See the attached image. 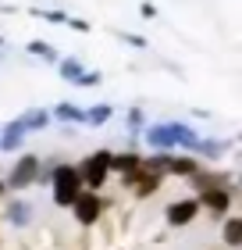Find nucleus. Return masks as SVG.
Returning <instances> with one entry per match:
<instances>
[{
    "instance_id": "f257e3e1",
    "label": "nucleus",
    "mask_w": 242,
    "mask_h": 250,
    "mask_svg": "<svg viewBox=\"0 0 242 250\" xmlns=\"http://www.w3.org/2000/svg\"><path fill=\"white\" fill-rule=\"evenodd\" d=\"M50 186H54V204L57 208H72V200L82 193V179H78V168L72 165H61L57 172L50 175Z\"/></svg>"
},
{
    "instance_id": "f03ea898",
    "label": "nucleus",
    "mask_w": 242,
    "mask_h": 250,
    "mask_svg": "<svg viewBox=\"0 0 242 250\" xmlns=\"http://www.w3.org/2000/svg\"><path fill=\"white\" fill-rule=\"evenodd\" d=\"M72 211H75V222L82 225V229H93L103 218V211H107V200L100 197V189H82L72 200Z\"/></svg>"
},
{
    "instance_id": "7ed1b4c3",
    "label": "nucleus",
    "mask_w": 242,
    "mask_h": 250,
    "mask_svg": "<svg viewBox=\"0 0 242 250\" xmlns=\"http://www.w3.org/2000/svg\"><path fill=\"white\" fill-rule=\"evenodd\" d=\"M111 175V150H96L89 154L82 165H78V179H82V189H100Z\"/></svg>"
},
{
    "instance_id": "20e7f679",
    "label": "nucleus",
    "mask_w": 242,
    "mask_h": 250,
    "mask_svg": "<svg viewBox=\"0 0 242 250\" xmlns=\"http://www.w3.org/2000/svg\"><path fill=\"white\" fill-rule=\"evenodd\" d=\"M232 186H210V189H200V211H206L210 218H224L228 208H232Z\"/></svg>"
},
{
    "instance_id": "39448f33",
    "label": "nucleus",
    "mask_w": 242,
    "mask_h": 250,
    "mask_svg": "<svg viewBox=\"0 0 242 250\" xmlns=\"http://www.w3.org/2000/svg\"><path fill=\"white\" fill-rule=\"evenodd\" d=\"M39 157L36 154H25V157H18V165L11 168V175H7V189H29L32 183H39Z\"/></svg>"
},
{
    "instance_id": "423d86ee",
    "label": "nucleus",
    "mask_w": 242,
    "mask_h": 250,
    "mask_svg": "<svg viewBox=\"0 0 242 250\" xmlns=\"http://www.w3.org/2000/svg\"><path fill=\"white\" fill-rule=\"evenodd\" d=\"M196 214H200V197H189V200H175L171 208L164 211V218L171 229H182V225H192Z\"/></svg>"
},
{
    "instance_id": "0eeeda50",
    "label": "nucleus",
    "mask_w": 242,
    "mask_h": 250,
    "mask_svg": "<svg viewBox=\"0 0 242 250\" xmlns=\"http://www.w3.org/2000/svg\"><path fill=\"white\" fill-rule=\"evenodd\" d=\"M139 161H143V154H135V150H129V154H111V172L121 175V186L132 183V175H135V168H139Z\"/></svg>"
},
{
    "instance_id": "6e6552de",
    "label": "nucleus",
    "mask_w": 242,
    "mask_h": 250,
    "mask_svg": "<svg viewBox=\"0 0 242 250\" xmlns=\"http://www.w3.org/2000/svg\"><path fill=\"white\" fill-rule=\"evenodd\" d=\"M196 168H200L196 157H171V154L164 150V175H192Z\"/></svg>"
},
{
    "instance_id": "1a4fd4ad",
    "label": "nucleus",
    "mask_w": 242,
    "mask_h": 250,
    "mask_svg": "<svg viewBox=\"0 0 242 250\" xmlns=\"http://www.w3.org/2000/svg\"><path fill=\"white\" fill-rule=\"evenodd\" d=\"M221 240H224L228 250H239V247H242V218H239V214H228V218H224Z\"/></svg>"
},
{
    "instance_id": "9d476101",
    "label": "nucleus",
    "mask_w": 242,
    "mask_h": 250,
    "mask_svg": "<svg viewBox=\"0 0 242 250\" xmlns=\"http://www.w3.org/2000/svg\"><path fill=\"white\" fill-rule=\"evenodd\" d=\"M175 129L178 125H153V129L146 132V140L153 146H160V150H168V146H175Z\"/></svg>"
},
{
    "instance_id": "9b49d317",
    "label": "nucleus",
    "mask_w": 242,
    "mask_h": 250,
    "mask_svg": "<svg viewBox=\"0 0 242 250\" xmlns=\"http://www.w3.org/2000/svg\"><path fill=\"white\" fill-rule=\"evenodd\" d=\"M29 204H21V200H11L7 204V211H4V218L11 222V225H29Z\"/></svg>"
},
{
    "instance_id": "f8f14e48",
    "label": "nucleus",
    "mask_w": 242,
    "mask_h": 250,
    "mask_svg": "<svg viewBox=\"0 0 242 250\" xmlns=\"http://www.w3.org/2000/svg\"><path fill=\"white\" fill-rule=\"evenodd\" d=\"M4 136H0V146L4 150H15V146L21 143V136H25V129H21V122H11V125H4Z\"/></svg>"
},
{
    "instance_id": "ddd939ff",
    "label": "nucleus",
    "mask_w": 242,
    "mask_h": 250,
    "mask_svg": "<svg viewBox=\"0 0 242 250\" xmlns=\"http://www.w3.org/2000/svg\"><path fill=\"white\" fill-rule=\"evenodd\" d=\"M43 125H50V111H43V107H36V111H29L25 118H21V129H43Z\"/></svg>"
},
{
    "instance_id": "4468645a",
    "label": "nucleus",
    "mask_w": 242,
    "mask_h": 250,
    "mask_svg": "<svg viewBox=\"0 0 242 250\" xmlns=\"http://www.w3.org/2000/svg\"><path fill=\"white\" fill-rule=\"evenodd\" d=\"M78 75H82V64H78L75 58H64V61H61V79H68V83H75Z\"/></svg>"
},
{
    "instance_id": "2eb2a0df",
    "label": "nucleus",
    "mask_w": 242,
    "mask_h": 250,
    "mask_svg": "<svg viewBox=\"0 0 242 250\" xmlns=\"http://www.w3.org/2000/svg\"><path fill=\"white\" fill-rule=\"evenodd\" d=\"M29 54H36V58H43V61H57L54 47H47L43 40H32V43H29Z\"/></svg>"
},
{
    "instance_id": "dca6fc26",
    "label": "nucleus",
    "mask_w": 242,
    "mask_h": 250,
    "mask_svg": "<svg viewBox=\"0 0 242 250\" xmlns=\"http://www.w3.org/2000/svg\"><path fill=\"white\" fill-rule=\"evenodd\" d=\"M107 118H111V107H107V104H100V107H93V111H82V122H93V125L107 122Z\"/></svg>"
},
{
    "instance_id": "f3484780",
    "label": "nucleus",
    "mask_w": 242,
    "mask_h": 250,
    "mask_svg": "<svg viewBox=\"0 0 242 250\" xmlns=\"http://www.w3.org/2000/svg\"><path fill=\"white\" fill-rule=\"evenodd\" d=\"M54 115H57V118H64V122H82V111L72 107V104H61V107L54 111Z\"/></svg>"
},
{
    "instance_id": "a211bd4d",
    "label": "nucleus",
    "mask_w": 242,
    "mask_h": 250,
    "mask_svg": "<svg viewBox=\"0 0 242 250\" xmlns=\"http://www.w3.org/2000/svg\"><path fill=\"white\" fill-rule=\"evenodd\" d=\"M118 36L129 43V47H146V40H143V36H135V32H118Z\"/></svg>"
},
{
    "instance_id": "6ab92c4d",
    "label": "nucleus",
    "mask_w": 242,
    "mask_h": 250,
    "mask_svg": "<svg viewBox=\"0 0 242 250\" xmlns=\"http://www.w3.org/2000/svg\"><path fill=\"white\" fill-rule=\"evenodd\" d=\"M64 25H72V29H78V32H89V21H82V18H68Z\"/></svg>"
},
{
    "instance_id": "aec40b11",
    "label": "nucleus",
    "mask_w": 242,
    "mask_h": 250,
    "mask_svg": "<svg viewBox=\"0 0 242 250\" xmlns=\"http://www.w3.org/2000/svg\"><path fill=\"white\" fill-rule=\"evenodd\" d=\"M75 83H78V86H96V83H100V75H96V72H93V75H78Z\"/></svg>"
},
{
    "instance_id": "412c9836",
    "label": "nucleus",
    "mask_w": 242,
    "mask_h": 250,
    "mask_svg": "<svg viewBox=\"0 0 242 250\" xmlns=\"http://www.w3.org/2000/svg\"><path fill=\"white\" fill-rule=\"evenodd\" d=\"M139 15H143V18H157V7H153V4H143Z\"/></svg>"
},
{
    "instance_id": "4be33fe9",
    "label": "nucleus",
    "mask_w": 242,
    "mask_h": 250,
    "mask_svg": "<svg viewBox=\"0 0 242 250\" xmlns=\"http://www.w3.org/2000/svg\"><path fill=\"white\" fill-rule=\"evenodd\" d=\"M4 193H7V183H0V197H4Z\"/></svg>"
},
{
    "instance_id": "5701e85b",
    "label": "nucleus",
    "mask_w": 242,
    "mask_h": 250,
    "mask_svg": "<svg viewBox=\"0 0 242 250\" xmlns=\"http://www.w3.org/2000/svg\"><path fill=\"white\" fill-rule=\"evenodd\" d=\"M0 47H4V36H0Z\"/></svg>"
}]
</instances>
